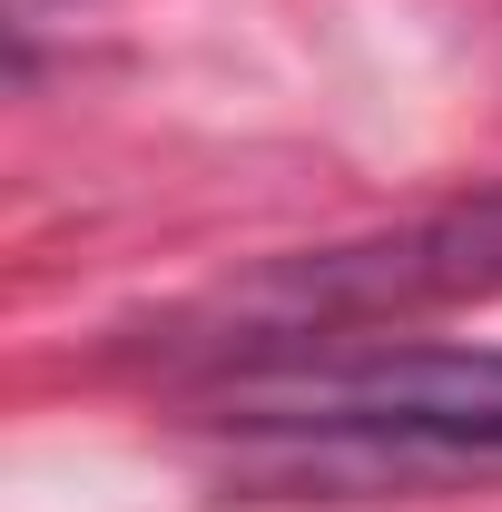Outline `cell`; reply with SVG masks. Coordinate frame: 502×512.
Returning <instances> with one entry per match:
<instances>
[{"label":"cell","instance_id":"obj_1","mask_svg":"<svg viewBox=\"0 0 502 512\" xmlns=\"http://www.w3.org/2000/svg\"><path fill=\"white\" fill-rule=\"evenodd\" d=\"M207 414L315 463L502 473V345H306L227 365Z\"/></svg>","mask_w":502,"mask_h":512},{"label":"cell","instance_id":"obj_2","mask_svg":"<svg viewBox=\"0 0 502 512\" xmlns=\"http://www.w3.org/2000/svg\"><path fill=\"white\" fill-rule=\"evenodd\" d=\"M473 296H502V188L424 207L384 237L276 256V266H256L227 296L197 306L188 345L217 365H266V355L345 345L355 325H404V316H434V306H473Z\"/></svg>","mask_w":502,"mask_h":512}]
</instances>
